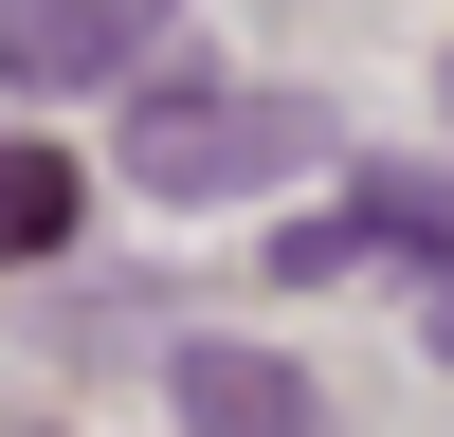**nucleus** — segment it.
Listing matches in <instances>:
<instances>
[{
  "label": "nucleus",
  "mask_w": 454,
  "mask_h": 437,
  "mask_svg": "<svg viewBox=\"0 0 454 437\" xmlns=\"http://www.w3.org/2000/svg\"><path fill=\"white\" fill-rule=\"evenodd\" d=\"M73 218H91V164H73L55 128H0V274L73 255Z\"/></svg>",
  "instance_id": "nucleus-5"
},
{
  "label": "nucleus",
  "mask_w": 454,
  "mask_h": 437,
  "mask_svg": "<svg viewBox=\"0 0 454 437\" xmlns=\"http://www.w3.org/2000/svg\"><path fill=\"white\" fill-rule=\"evenodd\" d=\"M182 36V0H0V91L55 109V91H109Z\"/></svg>",
  "instance_id": "nucleus-3"
},
{
  "label": "nucleus",
  "mask_w": 454,
  "mask_h": 437,
  "mask_svg": "<svg viewBox=\"0 0 454 437\" xmlns=\"http://www.w3.org/2000/svg\"><path fill=\"white\" fill-rule=\"evenodd\" d=\"M436 91H454V73H436Z\"/></svg>",
  "instance_id": "nucleus-7"
},
{
  "label": "nucleus",
  "mask_w": 454,
  "mask_h": 437,
  "mask_svg": "<svg viewBox=\"0 0 454 437\" xmlns=\"http://www.w3.org/2000/svg\"><path fill=\"white\" fill-rule=\"evenodd\" d=\"M382 255H454V164H346L327 218H273V291L382 274Z\"/></svg>",
  "instance_id": "nucleus-2"
},
{
  "label": "nucleus",
  "mask_w": 454,
  "mask_h": 437,
  "mask_svg": "<svg viewBox=\"0 0 454 437\" xmlns=\"http://www.w3.org/2000/svg\"><path fill=\"white\" fill-rule=\"evenodd\" d=\"M164 401H182V437H327V383L291 346H237V328H200L164 364Z\"/></svg>",
  "instance_id": "nucleus-4"
},
{
  "label": "nucleus",
  "mask_w": 454,
  "mask_h": 437,
  "mask_svg": "<svg viewBox=\"0 0 454 437\" xmlns=\"http://www.w3.org/2000/svg\"><path fill=\"white\" fill-rule=\"evenodd\" d=\"M327 91H145L128 109V201H273V182H309L327 164Z\"/></svg>",
  "instance_id": "nucleus-1"
},
{
  "label": "nucleus",
  "mask_w": 454,
  "mask_h": 437,
  "mask_svg": "<svg viewBox=\"0 0 454 437\" xmlns=\"http://www.w3.org/2000/svg\"><path fill=\"white\" fill-rule=\"evenodd\" d=\"M419 346H436V364H454V291H436V328H419Z\"/></svg>",
  "instance_id": "nucleus-6"
}]
</instances>
